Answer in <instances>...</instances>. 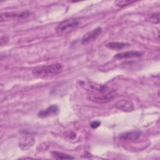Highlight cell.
Here are the masks:
<instances>
[{
    "mask_svg": "<svg viewBox=\"0 0 160 160\" xmlns=\"http://www.w3.org/2000/svg\"><path fill=\"white\" fill-rule=\"evenodd\" d=\"M64 68L61 63H54L49 65H43L35 68L32 73L34 76L39 78H48L56 76L61 73Z\"/></svg>",
    "mask_w": 160,
    "mask_h": 160,
    "instance_id": "obj_1",
    "label": "cell"
},
{
    "mask_svg": "<svg viewBox=\"0 0 160 160\" xmlns=\"http://www.w3.org/2000/svg\"><path fill=\"white\" fill-rule=\"evenodd\" d=\"M142 55V52L138 51H131L122 52L116 54L114 58L116 59H126V58H139Z\"/></svg>",
    "mask_w": 160,
    "mask_h": 160,
    "instance_id": "obj_9",
    "label": "cell"
},
{
    "mask_svg": "<svg viewBox=\"0 0 160 160\" xmlns=\"http://www.w3.org/2000/svg\"><path fill=\"white\" fill-rule=\"evenodd\" d=\"M134 2H135L134 1H131V0H118V1H116L114 2V4L118 7L122 8L127 5L131 4Z\"/></svg>",
    "mask_w": 160,
    "mask_h": 160,
    "instance_id": "obj_13",
    "label": "cell"
},
{
    "mask_svg": "<svg viewBox=\"0 0 160 160\" xmlns=\"http://www.w3.org/2000/svg\"><path fill=\"white\" fill-rule=\"evenodd\" d=\"M104 93H101V94L92 95L90 96V99L92 101H94L98 103H104L112 99L115 96L114 91L108 92L106 94H104Z\"/></svg>",
    "mask_w": 160,
    "mask_h": 160,
    "instance_id": "obj_5",
    "label": "cell"
},
{
    "mask_svg": "<svg viewBox=\"0 0 160 160\" xmlns=\"http://www.w3.org/2000/svg\"><path fill=\"white\" fill-rule=\"evenodd\" d=\"M148 20L153 24H158L159 22V13L156 12L151 14Z\"/></svg>",
    "mask_w": 160,
    "mask_h": 160,
    "instance_id": "obj_14",
    "label": "cell"
},
{
    "mask_svg": "<svg viewBox=\"0 0 160 160\" xmlns=\"http://www.w3.org/2000/svg\"><path fill=\"white\" fill-rule=\"evenodd\" d=\"M59 112V108L57 105H51L47 108L45 109H42L40 111L38 116L39 118H46L48 116H54L56 115Z\"/></svg>",
    "mask_w": 160,
    "mask_h": 160,
    "instance_id": "obj_7",
    "label": "cell"
},
{
    "mask_svg": "<svg viewBox=\"0 0 160 160\" xmlns=\"http://www.w3.org/2000/svg\"><path fill=\"white\" fill-rule=\"evenodd\" d=\"M115 106L117 109L124 112H131L134 110L133 102L128 99H121L116 102Z\"/></svg>",
    "mask_w": 160,
    "mask_h": 160,
    "instance_id": "obj_6",
    "label": "cell"
},
{
    "mask_svg": "<svg viewBox=\"0 0 160 160\" xmlns=\"http://www.w3.org/2000/svg\"><path fill=\"white\" fill-rule=\"evenodd\" d=\"M101 124V122L99 121H94L92 122H91V123L90 124V126L92 128L95 129L97 128L98 127H99Z\"/></svg>",
    "mask_w": 160,
    "mask_h": 160,
    "instance_id": "obj_15",
    "label": "cell"
},
{
    "mask_svg": "<svg viewBox=\"0 0 160 160\" xmlns=\"http://www.w3.org/2000/svg\"><path fill=\"white\" fill-rule=\"evenodd\" d=\"M35 141L32 137L26 136L19 141V148L22 150H27L34 144Z\"/></svg>",
    "mask_w": 160,
    "mask_h": 160,
    "instance_id": "obj_10",
    "label": "cell"
},
{
    "mask_svg": "<svg viewBox=\"0 0 160 160\" xmlns=\"http://www.w3.org/2000/svg\"><path fill=\"white\" fill-rule=\"evenodd\" d=\"M141 134V132L139 131H132L124 132L120 134L119 139L122 141H135L138 139Z\"/></svg>",
    "mask_w": 160,
    "mask_h": 160,
    "instance_id": "obj_8",
    "label": "cell"
},
{
    "mask_svg": "<svg viewBox=\"0 0 160 160\" xmlns=\"http://www.w3.org/2000/svg\"><path fill=\"white\" fill-rule=\"evenodd\" d=\"M51 153L52 154V156L57 159H72L74 158V157L69 154L57 151H52L51 152Z\"/></svg>",
    "mask_w": 160,
    "mask_h": 160,
    "instance_id": "obj_12",
    "label": "cell"
},
{
    "mask_svg": "<svg viewBox=\"0 0 160 160\" xmlns=\"http://www.w3.org/2000/svg\"><path fill=\"white\" fill-rule=\"evenodd\" d=\"M31 14V12L26 11L21 12H6L1 13L0 15L1 22H6L10 21L20 20L28 18Z\"/></svg>",
    "mask_w": 160,
    "mask_h": 160,
    "instance_id": "obj_3",
    "label": "cell"
},
{
    "mask_svg": "<svg viewBox=\"0 0 160 160\" xmlns=\"http://www.w3.org/2000/svg\"><path fill=\"white\" fill-rule=\"evenodd\" d=\"M80 24V21L78 19L71 18L63 20L60 22L56 28V31L59 34H68L76 28Z\"/></svg>",
    "mask_w": 160,
    "mask_h": 160,
    "instance_id": "obj_2",
    "label": "cell"
},
{
    "mask_svg": "<svg viewBox=\"0 0 160 160\" xmlns=\"http://www.w3.org/2000/svg\"><path fill=\"white\" fill-rule=\"evenodd\" d=\"M102 32V28L98 27L91 31L86 32L82 37L81 39V42L82 44H87L91 42L94 41L97 39V38L100 35Z\"/></svg>",
    "mask_w": 160,
    "mask_h": 160,
    "instance_id": "obj_4",
    "label": "cell"
},
{
    "mask_svg": "<svg viewBox=\"0 0 160 160\" xmlns=\"http://www.w3.org/2000/svg\"><path fill=\"white\" fill-rule=\"evenodd\" d=\"M130 44L129 43L126 42H111L108 44H106V46L109 49H115V50H120L123 49L124 48L129 46Z\"/></svg>",
    "mask_w": 160,
    "mask_h": 160,
    "instance_id": "obj_11",
    "label": "cell"
}]
</instances>
